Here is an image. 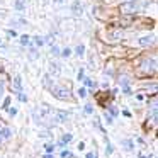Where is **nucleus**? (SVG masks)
Segmentation results:
<instances>
[{
  "mask_svg": "<svg viewBox=\"0 0 158 158\" xmlns=\"http://www.w3.org/2000/svg\"><path fill=\"white\" fill-rule=\"evenodd\" d=\"M123 38V32H114V34H110V39H121Z\"/></svg>",
  "mask_w": 158,
  "mask_h": 158,
  "instance_id": "nucleus-18",
  "label": "nucleus"
},
{
  "mask_svg": "<svg viewBox=\"0 0 158 158\" xmlns=\"http://www.w3.org/2000/svg\"><path fill=\"white\" fill-rule=\"evenodd\" d=\"M119 83L123 89H126V87H129V78L127 77H119Z\"/></svg>",
  "mask_w": 158,
  "mask_h": 158,
  "instance_id": "nucleus-8",
  "label": "nucleus"
},
{
  "mask_svg": "<svg viewBox=\"0 0 158 158\" xmlns=\"http://www.w3.org/2000/svg\"><path fill=\"white\" fill-rule=\"evenodd\" d=\"M7 34L10 36V38H15V36H17V32H15V31H12V29H9V31H7Z\"/></svg>",
  "mask_w": 158,
  "mask_h": 158,
  "instance_id": "nucleus-28",
  "label": "nucleus"
},
{
  "mask_svg": "<svg viewBox=\"0 0 158 158\" xmlns=\"http://www.w3.org/2000/svg\"><path fill=\"white\" fill-rule=\"evenodd\" d=\"M2 92H4V85L0 83V95H2Z\"/></svg>",
  "mask_w": 158,
  "mask_h": 158,
  "instance_id": "nucleus-31",
  "label": "nucleus"
},
{
  "mask_svg": "<svg viewBox=\"0 0 158 158\" xmlns=\"http://www.w3.org/2000/svg\"><path fill=\"white\" fill-rule=\"evenodd\" d=\"M19 100H21V102H26V100H27V97H26L24 94H19Z\"/></svg>",
  "mask_w": 158,
  "mask_h": 158,
  "instance_id": "nucleus-29",
  "label": "nucleus"
},
{
  "mask_svg": "<svg viewBox=\"0 0 158 158\" xmlns=\"http://www.w3.org/2000/svg\"><path fill=\"white\" fill-rule=\"evenodd\" d=\"M109 109H110V116H117V109H116V107H109Z\"/></svg>",
  "mask_w": 158,
  "mask_h": 158,
  "instance_id": "nucleus-27",
  "label": "nucleus"
},
{
  "mask_svg": "<svg viewBox=\"0 0 158 158\" xmlns=\"http://www.w3.org/2000/svg\"><path fill=\"white\" fill-rule=\"evenodd\" d=\"M43 158H53V156H51V155H44Z\"/></svg>",
  "mask_w": 158,
  "mask_h": 158,
  "instance_id": "nucleus-32",
  "label": "nucleus"
},
{
  "mask_svg": "<svg viewBox=\"0 0 158 158\" xmlns=\"http://www.w3.org/2000/svg\"><path fill=\"white\" fill-rule=\"evenodd\" d=\"M9 104H10V97H7V99H5V102H4V109H7Z\"/></svg>",
  "mask_w": 158,
  "mask_h": 158,
  "instance_id": "nucleus-30",
  "label": "nucleus"
},
{
  "mask_svg": "<svg viewBox=\"0 0 158 158\" xmlns=\"http://www.w3.org/2000/svg\"><path fill=\"white\" fill-rule=\"evenodd\" d=\"M87 158H94V155H92V153H89V155H87Z\"/></svg>",
  "mask_w": 158,
  "mask_h": 158,
  "instance_id": "nucleus-33",
  "label": "nucleus"
},
{
  "mask_svg": "<svg viewBox=\"0 0 158 158\" xmlns=\"http://www.w3.org/2000/svg\"><path fill=\"white\" fill-rule=\"evenodd\" d=\"M85 95H87V90L83 89V87H80V89H78V97H82V99H83Z\"/></svg>",
  "mask_w": 158,
  "mask_h": 158,
  "instance_id": "nucleus-17",
  "label": "nucleus"
},
{
  "mask_svg": "<svg viewBox=\"0 0 158 158\" xmlns=\"http://www.w3.org/2000/svg\"><path fill=\"white\" fill-rule=\"evenodd\" d=\"M104 116H106V121H107V124H112V116H109V112H106Z\"/></svg>",
  "mask_w": 158,
  "mask_h": 158,
  "instance_id": "nucleus-24",
  "label": "nucleus"
},
{
  "mask_svg": "<svg viewBox=\"0 0 158 158\" xmlns=\"http://www.w3.org/2000/svg\"><path fill=\"white\" fill-rule=\"evenodd\" d=\"M73 139V136H72V134H63V138H61V141H60V144H66V143H70V141H72Z\"/></svg>",
  "mask_w": 158,
  "mask_h": 158,
  "instance_id": "nucleus-9",
  "label": "nucleus"
},
{
  "mask_svg": "<svg viewBox=\"0 0 158 158\" xmlns=\"http://www.w3.org/2000/svg\"><path fill=\"white\" fill-rule=\"evenodd\" d=\"M34 43L38 46H43V44H44V39H43L41 36H34Z\"/></svg>",
  "mask_w": 158,
  "mask_h": 158,
  "instance_id": "nucleus-11",
  "label": "nucleus"
},
{
  "mask_svg": "<svg viewBox=\"0 0 158 158\" xmlns=\"http://www.w3.org/2000/svg\"><path fill=\"white\" fill-rule=\"evenodd\" d=\"M14 7L17 9V10H22V9H24V2H21V0H17V2L14 4Z\"/></svg>",
  "mask_w": 158,
  "mask_h": 158,
  "instance_id": "nucleus-14",
  "label": "nucleus"
},
{
  "mask_svg": "<svg viewBox=\"0 0 158 158\" xmlns=\"http://www.w3.org/2000/svg\"><path fill=\"white\" fill-rule=\"evenodd\" d=\"M70 55H72V49H70V48H65V49L61 51V56H63V58H68Z\"/></svg>",
  "mask_w": 158,
  "mask_h": 158,
  "instance_id": "nucleus-13",
  "label": "nucleus"
},
{
  "mask_svg": "<svg viewBox=\"0 0 158 158\" xmlns=\"http://www.w3.org/2000/svg\"><path fill=\"white\" fill-rule=\"evenodd\" d=\"M21 44L22 46H29V44H31V38H29V36H21Z\"/></svg>",
  "mask_w": 158,
  "mask_h": 158,
  "instance_id": "nucleus-10",
  "label": "nucleus"
},
{
  "mask_svg": "<svg viewBox=\"0 0 158 158\" xmlns=\"http://www.w3.org/2000/svg\"><path fill=\"white\" fill-rule=\"evenodd\" d=\"M9 114H10L12 117L17 116V107H10V109H9Z\"/></svg>",
  "mask_w": 158,
  "mask_h": 158,
  "instance_id": "nucleus-21",
  "label": "nucleus"
},
{
  "mask_svg": "<svg viewBox=\"0 0 158 158\" xmlns=\"http://www.w3.org/2000/svg\"><path fill=\"white\" fill-rule=\"evenodd\" d=\"M92 112H94V107L90 106V104H87L85 106V114H92Z\"/></svg>",
  "mask_w": 158,
  "mask_h": 158,
  "instance_id": "nucleus-20",
  "label": "nucleus"
},
{
  "mask_svg": "<svg viewBox=\"0 0 158 158\" xmlns=\"http://www.w3.org/2000/svg\"><path fill=\"white\" fill-rule=\"evenodd\" d=\"M83 51H85V48H83L82 44H80V46H77V49H75L77 56H82V55H83Z\"/></svg>",
  "mask_w": 158,
  "mask_h": 158,
  "instance_id": "nucleus-12",
  "label": "nucleus"
},
{
  "mask_svg": "<svg viewBox=\"0 0 158 158\" xmlns=\"http://www.w3.org/2000/svg\"><path fill=\"white\" fill-rule=\"evenodd\" d=\"M49 73H51V75H58L60 73V65L58 63H49Z\"/></svg>",
  "mask_w": 158,
  "mask_h": 158,
  "instance_id": "nucleus-6",
  "label": "nucleus"
},
{
  "mask_svg": "<svg viewBox=\"0 0 158 158\" xmlns=\"http://www.w3.org/2000/svg\"><path fill=\"white\" fill-rule=\"evenodd\" d=\"M0 141H2V138H0Z\"/></svg>",
  "mask_w": 158,
  "mask_h": 158,
  "instance_id": "nucleus-35",
  "label": "nucleus"
},
{
  "mask_svg": "<svg viewBox=\"0 0 158 158\" xmlns=\"http://www.w3.org/2000/svg\"><path fill=\"white\" fill-rule=\"evenodd\" d=\"M53 95L60 100H68L70 99V87H63V85H56L51 89Z\"/></svg>",
  "mask_w": 158,
  "mask_h": 158,
  "instance_id": "nucleus-2",
  "label": "nucleus"
},
{
  "mask_svg": "<svg viewBox=\"0 0 158 158\" xmlns=\"http://www.w3.org/2000/svg\"><path fill=\"white\" fill-rule=\"evenodd\" d=\"M123 144L127 148V150H133V143H131L129 139H124V141H123Z\"/></svg>",
  "mask_w": 158,
  "mask_h": 158,
  "instance_id": "nucleus-15",
  "label": "nucleus"
},
{
  "mask_svg": "<svg viewBox=\"0 0 158 158\" xmlns=\"http://www.w3.org/2000/svg\"><path fill=\"white\" fill-rule=\"evenodd\" d=\"M83 83H85L87 87H95V85H94V82H92L90 78H83Z\"/></svg>",
  "mask_w": 158,
  "mask_h": 158,
  "instance_id": "nucleus-19",
  "label": "nucleus"
},
{
  "mask_svg": "<svg viewBox=\"0 0 158 158\" xmlns=\"http://www.w3.org/2000/svg\"><path fill=\"white\" fill-rule=\"evenodd\" d=\"M14 89H15V90H19V92L22 90V82H21V77H19V75L14 78Z\"/></svg>",
  "mask_w": 158,
  "mask_h": 158,
  "instance_id": "nucleus-7",
  "label": "nucleus"
},
{
  "mask_svg": "<svg viewBox=\"0 0 158 158\" xmlns=\"http://www.w3.org/2000/svg\"><path fill=\"white\" fill-rule=\"evenodd\" d=\"M83 78H85V70L82 68V70H80V72H78V80H80V82H82Z\"/></svg>",
  "mask_w": 158,
  "mask_h": 158,
  "instance_id": "nucleus-22",
  "label": "nucleus"
},
{
  "mask_svg": "<svg viewBox=\"0 0 158 158\" xmlns=\"http://www.w3.org/2000/svg\"><path fill=\"white\" fill-rule=\"evenodd\" d=\"M138 9H139V4H138V2H126V4L121 5V14L123 15H133L138 12Z\"/></svg>",
  "mask_w": 158,
  "mask_h": 158,
  "instance_id": "nucleus-3",
  "label": "nucleus"
},
{
  "mask_svg": "<svg viewBox=\"0 0 158 158\" xmlns=\"http://www.w3.org/2000/svg\"><path fill=\"white\" fill-rule=\"evenodd\" d=\"M0 43H2V39H0Z\"/></svg>",
  "mask_w": 158,
  "mask_h": 158,
  "instance_id": "nucleus-34",
  "label": "nucleus"
},
{
  "mask_svg": "<svg viewBox=\"0 0 158 158\" xmlns=\"http://www.w3.org/2000/svg\"><path fill=\"white\" fill-rule=\"evenodd\" d=\"M112 151H114L112 144H110V143H107V148H106V153H107V156H109V155H112Z\"/></svg>",
  "mask_w": 158,
  "mask_h": 158,
  "instance_id": "nucleus-16",
  "label": "nucleus"
},
{
  "mask_svg": "<svg viewBox=\"0 0 158 158\" xmlns=\"http://www.w3.org/2000/svg\"><path fill=\"white\" fill-rule=\"evenodd\" d=\"M155 72H156V60L155 58L144 60V61L139 65V73L141 75H153Z\"/></svg>",
  "mask_w": 158,
  "mask_h": 158,
  "instance_id": "nucleus-1",
  "label": "nucleus"
},
{
  "mask_svg": "<svg viewBox=\"0 0 158 158\" xmlns=\"http://www.w3.org/2000/svg\"><path fill=\"white\" fill-rule=\"evenodd\" d=\"M51 53H53L55 56H58V55H60V48H58V46H53V48H51Z\"/></svg>",
  "mask_w": 158,
  "mask_h": 158,
  "instance_id": "nucleus-23",
  "label": "nucleus"
},
{
  "mask_svg": "<svg viewBox=\"0 0 158 158\" xmlns=\"http://www.w3.org/2000/svg\"><path fill=\"white\" fill-rule=\"evenodd\" d=\"M155 44V38L153 36H144L139 39V46H153Z\"/></svg>",
  "mask_w": 158,
  "mask_h": 158,
  "instance_id": "nucleus-4",
  "label": "nucleus"
},
{
  "mask_svg": "<svg viewBox=\"0 0 158 158\" xmlns=\"http://www.w3.org/2000/svg\"><path fill=\"white\" fill-rule=\"evenodd\" d=\"M70 156H72V153H70V151H61V158H70Z\"/></svg>",
  "mask_w": 158,
  "mask_h": 158,
  "instance_id": "nucleus-25",
  "label": "nucleus"
},
{
  "mask_svg": "<svg viewBox=\"0 0 158 158\" xmlns=\"http://www.w3.org/2000/svg\"><path fill=\"white\" fill-rule=\"evenodd\" d=\"M131 22H133V15H123V17H121V26H123V27L129 26Z\"/></svg>",
  "mask_w": 158,
  "mask_h": 158,
  "instance_id": "nucleus-5",
  "label": "nucleus"
},
{
  "mask_svg": "<svg viewBox=\"0 0 158 158\" xmlns=\"http://www.w3.org/2000/svg\"><path fill=\"white\" fill-rule=\"evenodd\" d=\"M53 150H55V144H51V143H49V144H46V151H48V153H51Z\"/></svg>",
  "mask_w": 158,
  "mask_h": 158,
  "instance_id": "nucleus-26",
  "label": "nucleus"
}]
</instances>
